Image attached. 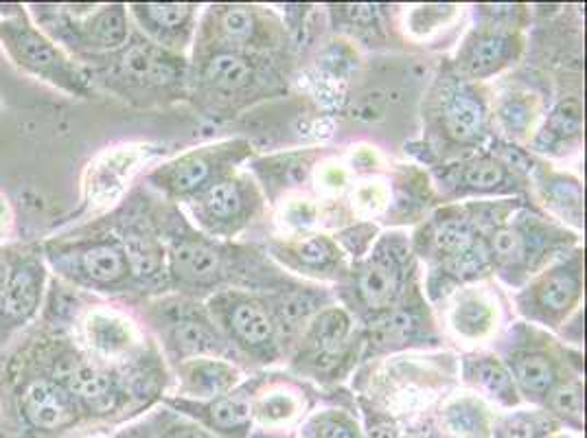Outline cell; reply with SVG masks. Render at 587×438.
I'll return each mask as SVG.
<instances>
[{
    "label": "cell",
    "instance_id": "603a6c76",
    "mask_svg": "<svg viewBox=\"0 0 587 438\" xmlns=\"http://www.w3.org/2000/svg\"><path fill=\"white\" fill-rule=\"evenodd\" d=\"M522 49L524 38L520 31L478 25L460 44L456 55V77L469 84L489 79L520 60Z\"/></svg>",
    "mask_w": 587,
    "mask_h": 438
},
{
    "label": "cell",
    "instance_id": "d6a6232c",
    "mask_svg": "<svg viewBox=\"0 0 587 438\" xmlns=\"http://www.w3.org/2000/svg\"><path fill=\"white\" fill-rule=\"evenodd\" d=\"M544 406L552 419H559L561 423H568L570 428L581 430L583 428V384L577 375H570L559 382L552 393L546 397Z\"/></svg>",
    "mask_w": 587,
    "mask_h": 438
},
{
    "label": "cell",
    "instance_id": "e0dca14e",
    "mask_svg": "<svg viewBox=\"0 0 587 438\" xmlns=\"http://www.w3.org/2000/svg\"><path fill=\"white\" fill-rule=\"evenodd\" d=\"M202 235L230 239L261 215L263 195L248 176L230 174L189 200Z\"/></svg>",
    "mask_w": 587,
    "mask_h": 438
},
{
    "label": "cell",
    "instance_id": "6da1fadb",
    "mask_svg": "<svg viewBox=\"0 0 587 438\" xmlns=\"http://www.w3.org/2000/svg\"><path fill=\"white\" fill-rule=\"evenodd\" d=\"M154 222L167 250L169 290L198 301L222 290L248 292L257 287L281 290L287 281L261 252L222 244L220 239L198 233L174 204H152Z\"/></svg>",
    "mask_w": 587,
    "mask_h": 438
},
{
    "label": "cell",
    "instance_id": "ba28073f",
    "mask_svg": "<svg viewBox=\"0 0 587 438\" xmlns=\"http://www.w3.org/2000/svg\"><path fill=\"white\" fill-rule=\"evenodd\" d=\"M412 241L404 233L379 237L342 283V298L364 322L397 307L414 287Z\"/></svg>",
    "mask_w": 587,
    "mask_h": 438
},
{
    "label": "cell",
    "instance_id": "f546056e",
    "mask_svg": "<svg viewBox=\"0 0 587 438\" xmlns=\"http://www.w3.org/2000/svg\"><path fill=\"white\" fill-rule=\"evenodd\" d=\"M583 130V114L579 101H561L559 106L550 112L544 130L537 134L533 145L537 152H559L563 145L577 141Z\"/></svg>",
    "mask_w": 587,
    "mask_h": 438
},
{
    "label": "cell",
    "instance_id": "ac0fdd59",
    "mask_svg": "<svg viewBox=\"0 0 587 438\" xmlns=\"http://www.w3.org/2000/svg\"><path fill=\"white\" fill-rule=\"evenodd\" d=\"M502 362L509 368L520 397L539 406H544L552 388L566 379V360H561L555 342L526 325L511 331Z\"/></svg>",
    "mask_w": 587,
    "mask_h": 438
},
{
    "label": "cell",
    "instance_id": "83f0119b",
    "mask_svg": "<svg viewBox=\"0 0 587 438\" xmlns=\"http://www.w3.org/2000/svg\"><path fill=\"white\" fill-rule=\"evenodd\" d=\"M182 395L191 399H215L228 395L239 384V368L224 357H198L176 366Z\"/></svg>",
    "mask_w": 587,
    "mask_h": 438
},
{
    "label": "cell",
    "instance_id": "74e56055",
    "mask_svg": "<svg viewBox=\"0 0 587 438\" xmlns=\"http://www.w3.org/2000/svg\"><path fill=\"white\" fill-rule=\"evenodd\" d=\"M298 410V399L292 393H283V390H274L270 395H263L252 406V414H257L261 421L266 423H281L292 419Z\"/></svg>",
    "mask_w": 587,
    "mask_h": 438
},
{
    "label": "cell",
    "instance_id": "b9f144b4",
    "mask_svg": "<svg viewBox=\"0 0 587 438\" xmlns=\"http://www.w3.org/2000/svg\"><path fill=\"white\" fill-rule=\"evenodd\" d=\"M117 438H156V436L152 430V423H138L128 430H123Z\"/></svg>",
    "mask_w": 587,
    "mask_h": 438
},
{
    "label": "cell",
    "instance_id": "5bb4252c",
    "mask_svg": "<svg viewBox=\"0 0 587 438\" xmlns=\"http://www.w3.org/2000/svg\"><path fill=\"white\" fill-rule=\"evenodd\" d=\"M250 152V143L239 141V138L189 149L149 171L147 182L169 202H189L211 184L235 174V167L244 163Z\"/></svg>",
    "mask_w": 587,
    "mask_h": 438
},
{
    "label": "cell",
    "instance_id": "d6986e66",
    "mask_svg": "<svg viewBox=\"0 0 587 438\" xmlns=\"http://www.w3.org/2000/svg\"><path fill=\"white\" fill-rule=\"evenodd\" d=\"M353 351L351 311L327 305L303 329L294 355V368L316 379L336 377L344 362L353 357Z\"/></svg>",
    "mask_w": 587,
    "mask_h": 438
},
{
    "label": "cell",
    "instance_id": "277c9868",
    "mask_svg": "<svg viewBox=\"0 0 587 438\" xmlns=\"http://www.w3.org/2000/svg\"><path fill=\"white\" fill-rule=\"evenodd\" d=\"M0 406L36 434H62L86 421L66 388L16 342L0 353Z\"/></svg>",
    "mask_w": 587,
    "mask_h": 438
},
{
    "label": "cell",
    "instance_id": "2e32d148",
    "mask_svg": "<svg viewBox=\"0 0 587 438\" xmlns=\"http://www.w3.org/2000/svg\"><path fill=\"white\" fill-rule=\"evenodd\" d=\"M583 272V250L574 248L522 285L515 296L517 311L535 325L559 329L581 303Z\"/></svg>",
    "mask_w": 587,
    "mask_h": 438
},
{
    "label": "cell",
    "instance_id": "ee69618b",
    "mask_svg": "<svg viewBox=\"0 0 587 438\" xmlns=\"http://www.w3.org/2000/svg\"><path fill=\"white\" fill-rule=\"evenodd\" d=\"M257 438H279V436H268V434H261V436H257Z\"/></svg>",
    "mask_w": 587,
    "mask_h": 438
},
{
    "label": "cell",
    "instance_id": "9c48e42d",
    "mask_svg": "<svg viewBox=\"0 0 587 438\" xmlns=\"http://www.w3.org/2000/svg\"><path fill=\"white\" fill-rule=\"evenodd\" d=\"M141 314L163 347V355L174 366L198 357H226L233 353L209 309L195 298L160 294L143 301Z\"/></svg>",
    "mask_w": 587,
    "mask_h": 438
},
{
    "label": "cell",
    "instance_id": "7c38bea8",
    "mask_svg": "<svg viewBox=\"0 0 587 438\" xmlns=\"http://www.w3.org/2000/svg\"><path fill=\"white\" fill-rule=\"evenodd\" d=\"M103 224L121 239L130 263L136 296L147 301V298L165 294L169 290L167 250L163 235L154 222L152 200L132 195L117 211L103 217Z\"/></svg>",
    "mask_w": 587,
    "mask_h": 438
},
{
    "label": "cell",
    "instance_id": "8d00e7d4",
    "mask_svg": "<svg viewBox=\"0 0 587 438\" xmlns=\"http://www.w3.org/2000/svg\"><path fill=\"white\" fill-rule=\"evenodd\" d=\"M152 430L156 438H220L198 421L182 417L176 410L156 412L152 419Z\"/></svg>",
    "mask_w": 587,
    "mask_h": 438
},
{
    "label": "cell",
    "instance_id": "d4e9b609",
    "mask_svg": "<svg viewBox=\"0 0 587 438\" xmlns=\"http://www.w3.org/2000/svg\"><path fill=\"white\" fill-rule=\"evenodd\" d=\"M441 182L456 198L458 195L513 193L524 189L520 163L496 152L465 158L463 163L447 169Z\"/></svg>",
    "mask_w": 587,
    "mask_h": 438
},
{
    "label": "cell",
    "instance_id": "7402d4cb",
    "mask_svg": "<svg viewBox=\"0 0 587 438\" xmlns=\"http://www.w3.org/2000/svg\"><path fill=\"white\" fill-rule=\"evenodd\" d=\"M362 342H366L368 355L436 344L434 322L417 287H412L397 307L366 322Z\"/></svg>",
    "mask_w": 587,
    "mask_h": 438
},
{
    "label": "cell",
    "instance_id": "4dcf8cb0",
    "mask_svg": "<svg viewBox=\"0 0 587 438\" xmlns=\"http://www.w3.org/2000/svg\"><path fill=\"white\" fill-rule=\"evenodd\" d=\"M537 182L552 211L559 213L563 219H572L577 226H583V193L577 180L542 169Z\"/></svg>",
    "mask_w": 587,
    "mask_h": 438
},
{
    "label": "cell",
    "instance_id": "d590c367",
    "mask_svg": "<svg viewBox=\"0 0 587 438\" xmlns=\"http://www.w3.org/2000/svg\"><path fill=\"white\" fill-rule=\"evenodd\" d=\"M305 438H362V434L347 412L325 410L307 421Z\"/></svg>",
    "mask_w": 587,
    "mask_h": 438
},
{
    "label": "cell",
    "instance_id": "e575fe53",
    "mask_svg": "<svg viewBox=\"0 0 587 438\" xmlns=\"http://www.w3.org/2000/svg\"><path fill=\"white\" fill-rule=\"evenodd\" d=\"M557 428V421L542 412H515L504 417L496 428V438H544Z\"/></svg>",
    "mask_w": 587,
    "mask_h": 438
},
{
    "label": "cell",
    "instance_id": "7bdbcfd3",
    "mask_svg": "<svg viewBox=\"0 0 587 438\" xmlns=\"http://www.w3.org/2000/svg\"><path fill=\"white\" fill-rule=\"evenodd\" d=\"M5 279H7V246L0 248V292H3L5 287Z\"/></svg>",
    "mask_w": 587,
    "mask_h": 438
},
{
    "label": "cell",
    "instance_id": "ffe728a7",
    "mask_svg": "<svg viewBox=\"0 0 587 438\" xmlns=\"http://www.w3.org/2000/svg\"><path fill=\"white\" fill-rule=\"evenodd\" d=\"M428 119L432 132L447 147H476L489 134L485 97L460 77L443 79Z\"/></svg>",
    "mask_w": 587,
    "mask_h": 438
},
{
    "label": "cell",
    "instance_id": "5b68a950",
    "mask_svg": "<svg viewBox=\"0 0 587 438\" xmlns=\"http://www.w3.org/2000/svg\"><path fill=\"white\" fill-rule=\"evenodd\" d=\"M27 11L44 36L79 64L119 51L132 36L128 5L121 3H31Z\"/></svg>",
    "mask_w": 587,
    "mask_h": 438
},
{
    "label": "cell",
    "instance_id": "ab89813d",
    "mask_svg": "<svg viewBox=\"0 0 587 438\" xmlns=\"http://www.w3.org/2000/svg\"><path fill=\"white\" fill-rule=\"evenodd\" d=\"M454 5H428V7H419L414 9V14L410 18V27L417 33H428L434 29V25L439 22H445L454 14Z\"/></svg>",
    "mask_w": 587,
    "mask_h": 438
},
{
    "label": "cell",
    "instance_id": "8fae6325",
    "mask_svg": "<svg viewBox=\"0 0 587 438\" xmlns=\"http://www.w3.org/2000/svg\"><path fill=\"white\" fill-rule=\"evenodd\" d=\"M62 331L92 360L110 364L119 371L156 347L128 314L90 294H84Z\"/></svg>",
    "mask_w": 587,
    "mask_h": 438
},
{
    "label": "cell",
    "instance_id": "484cf974",
    "mask_svg": "<svg viewBox=\"0 0 587 438\" xmlns=\"http://www.w3.org/2000/svg\"><path fill=\"white\" fill-rule=\"evenodd\" d=\"M169 408L189 419H198L206 425V430L220 432L224 436L244 438L250 432L252 423V401L248 388H235L228 395L215 399H187L174 397L165 401Z\"/></svg>",
    "mask_w": 587,
    "mask_h": 438
},
{
    "label": "cell",
    "instance_id": "44dd1931",
    "mask_svg": "<svg viewBox=\"0 0 587 438\" xmlns=\"http://www.w3.org/2000/svg\"><path fill=\"white\" fill-rule=\"evenodd\" d=\"M279 25L252 5H213L206 11L200 31H195V49H237L259 53L276 46Z\"/></svg>",
    "mask_w": 587,
    "mask_h": 438
},
{
    "label": "cell",
    "instance_id": "52a82bcc",
    "mask_svg": "<svg viewBox=\"0 0 587 438\" xmlns=\"http://www.w3.org/2000/svg\"><path fill=\"white\" fill-rule=\"evenodd\" d=\"M0 46L20 73L68 97L86 99L95 90L86 68L44 36L31 20L27 5H0Z\"/></svg>",
    "mask_w": 587,
    "mask_h": 438
},
{
    "label": "cell",
    "instance_id": "7a4b0ae2",
    "mask_svg": "<svg viewBox=\"0 0 587 438\" xmlns=\"http://www.w3.org/2000/svg\"><path fill=\"white\" fill-rule=\"evenodd\" d=\"M46 268L57 281L90 296H136L121 239L103 219L40 241Z\"/></svg>",
    "mask_w": 587,
    "mask_h": 438
},
{
    "label": "cell",
    "instance_id": "f35d334b",
    "mask_svg": "<svg viewBox=\"0 0 587 438\" xmlns=\"http://www.w3.org/2000/svg\"><path fill=\"white\" fill-rule=\"evenodd\" d=\"M498 117H500V121L504 125L506 134L520 138V136H526L528 128L533 125L535 108L531 106V101H528V99L515 97V99L504 103V106L500 108Z\"/></svg>",
    "mask_w": 587,
    "mask_h": 438
},
{
    "label": "cell",
    "instance_id": "30bf717a",
    "mask_svg": "<svg viewBox=\"0 0 587 438\" xmlns=\"http://www.w3.org/2000/svg\"><path fill=\"white\" fill-rule=\"evenodd\" d=\"M206 309L233 353L259 366L274 364L283 357L285 344L268 296L248 290H222L209 298Z\"/></svg>",
    "mask_w": 587,
    "mask_h": 438
},
{
    "label": "cell",
    "instance_id": "9a60e30c",
    "mask_svg": "<svg viewBox=\"0 0 587 438\" xmlns=\"http://www.w3.org/2000/svg\"><path fill=\"white\" fill-rule=\"evenodd\" d=\"M266 62L259 53L222 49V46L195 49V64L189 79L202 97L224 106L268 90L274 77H270Z\"/></svg>",
    "mask_w": 587,
    "mask_h": 438
},
{
    "label": "cell",
    "instance_id": "4316f807",
    "mask_svg": "<svg viewBox=\"0 0 587 438\" xmlns=\"http://www.w3.org/2000/svg\"><path fill=\"white\" fill-rule=\"evenodd\" d=\"M270 250L274 259H279L298 274L333 279L340 283H344L349 276L342 250L327 235H312L301 241H290V244H272Z\"/></svg>",
    "mask_w": 587,
    "mask_h": 438
},
{
    "label": "cell",
    "instance_id": "4fadbf2b",
    "mask_svg": "<svg viewBox=\"0 0 587 438\" xmlns=\"http://www.w3.org/2000/svg\"><path fill=\"white\" fill-rule=\"evenodd\" d=\"M51 272L46 268L40 241L7 246V279L0 292V353L36 325Z\"/></svg>",
    "mask_w": 587,
    "mask_h": 438
},
{
    "label": "cell",
    "instance_id": "1f68e13d",
    "mask_svg": "<svg viewBox=\"0 0 587 438\" xmlns=\"http://www.w3.org/2000/svg\"><path fill=\"white\" fill-rule=\"evenodd\" d=\"M496 325V309L482 294H465L460 296L452 311V327L463 338L478 340L485 338Z\"/></svg>",
    "mask_w": 587,
    "mask_h": 438
},
{
    "label": "cell",
    "instance_id": "cb8c5ba5",
    "mask_svg": "<svg viewBox=\"0 0 587 438\" xmlns=\"http://www.w3.org/2000/svg\"><path fill=\"white\" fill-rule=\"evenodd\" d=\"M128 16L143 38L176 55H184L198 31V5L191 3H132Z\"/></svg>",
    "mask_w": 587,
    "mask_h": 438
},
{
    "label": "cell",
    "instance_id": "8992f818",
    "mask_svg": "<svg viewBox=\"0 0 587 438\" xmlns=\"http://www.w3.org/2000/svg\"><path fill=\"white\" fill-rule=\"evenodd\" d=\"M577 244V235L537 213H511L487 233L491 272L504 283L522 287Z\"/></svg>",
    "mask_w": 587,
    "mask_h": 438
},
{
    "label": "cell",
    "instance_id": "60d3db41",
    "mask_svg": "<svg viewBox=\"0 0 587 438\" xmlns=\"http://www.w3.org/2000/svg\"><path fill=\"white\" fill-rule=\"evenodd\" d=\"M11 235H14V209L7 195L0 191V248L9 246Z\"/></svg>",
    "mask_w": 587,
    "mask_h": 438
},
{
    "label": "cell",
    "instance_id": "836d02e7",
    "mask_svg": "<svg viewBox=\"0 0 587 438\" xmlns=\"http://www.w3.org/2000/svg\"><path fill=\"white\" fill-rule=\"evenodd\" d=\"M445 425L460 438H480L487 434V410L476 399H458L445 410Z\"/></svg>",
    "mask_w": 587,
    "mask_h": 438
},
{
    "label": "cell",
    "instance_id": "3957f363",
    "mask_svg": "<svg viewBox=\"0 0 587 438\" xmlns=\"http://www.w3.org/2000/svg\"><path fill=\"white\" fill-rule=\"evenodd\" d=\"M92 88H103L138 108L158 106L182 95L189 66L182 55L160 49L132 27V36L119 51L82 64Z\"/></svg>",
    "mask_w": 587,
    "mask_h": 438
},
{
    "label": "cell",
    "instance_id": "f1b7e54d",
    "mask_svg": "<svg viewBox=\"0 0 587 438\" xmlns=\"http://www.w3.org/2000/svg\"><path fill=\"white\" fill-rule=\"evenodd\" d=\"M463 377L465 382L482 393L485 397L498 401L500 406L513 408L520 403L509 368L498 355L491 353H471L463 360Z\"/></svg>",
    "mask_w": 587,
    "mask_h": 438
}]
</instances>
